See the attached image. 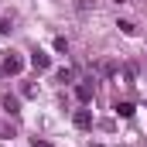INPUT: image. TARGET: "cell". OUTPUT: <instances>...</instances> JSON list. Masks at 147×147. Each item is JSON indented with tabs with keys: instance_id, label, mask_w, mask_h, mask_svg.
Listing matches in <instances>:
<instances>
[{
	"instance_id": "obj_12",
	"label": "cell",
	"mask_w": 147,
	"mask_h": 147,
	"mask_svg": "<svg viewBox=\"0 0 147 147\" xmlns=\"http://www.w3.org/2000/svg\"><path fill=\"white\" fill-rule=\"evenodd\" d=\"M7 31H10V24H7V21L0 17V34H7Z\"/></svg>"
},
{
	"instance_id": "obj_2",
	"label": "cell",
	"mask_w": 147,
	"mask_h": 147,
	"mask_svg": "<svg viewBox=\"0 0 147 147\" xmlns=\"http://www.w3.org/2000/svg\"><path fill=\"white\" fill-rule=\"evenodd\" d=\"M75 92H79V99H82V103H89V99L96 96V86H92V79H86V82H79V89H75Z\"/></svg>"
},
{
	"instance_id": "obj_3",
	"label": "cell",
	"mask_w": 147,
	"mask_h": 147,
	"mask_svg": "<svg viewBox=\"0 0 147 147\" xmlns=\"http://www.w3.org/2000/svg\"><path fill=\"white\" fill-rule=\"evenodd\" d=\"M0 106H3V113H7V116H17V113H21L17 96H3V99H0Z\"/></svg>"
},
{
	"instance_id": "obj_10",
	"label": "cell",
	"mask_w": 147,
	"mask_h": 147,
	"mask_svg": "<svg viewBox=\"0 0 147 147\" xmlns=\"http://www.w3.org/2000/svg\"><path fill=\"white\" fill-rule=\"evenodd\" d=\"M31 147H55V144H48V140H41V137H34V140H31Z\"/></svg>"
},
{
	"instance_id": "obj_6",
	"label": "cell",
	"mask_w": 147,
	"mask_h": 147,
	"mask_svg": "<svg viewBox=\"0 0 147 147\" xmlns=\"http://www.w3.org/2000/svg\"><path fill=\"white\" fill-rule=\"evenodd\" d=\"M113 110H116V116H123V120H130V116H134V103H116Z\"/></svg>"
},
{
	"instance_id": "obj_4",
	"label": "cell",
	"mask_w": 147,
	"mask_h": 147,
	"mask_svg": "<svg viewBox=\"0 0 147 147\" xmlns=\"http://www.w3.org/2000/svg\"><path fill=\"white\" fill-rule=\"evenodd\" d=\"M75 127H79V130H89V127H92V113H89V110H79V113H75Z\"/></svg>"
},
{
	"instance_id": "obj_9",
	"label": "cell",
	"mask_w": 147,
	"mask_h": 147,
	"mask_svg": "<svg viewBox=\"0 0 147 147\" xmlns=\"http://www.w3.org/2000/svg\"><path fill=\"white\" fill-rule=\"evenodd\" d=\"M72 79H75L72 69H62V72H58V82H72Z\"/></svg>"
},
{
	"instance_id": "obj_14",
	"label": "cell",
	"mask_w": 147,
	"mask_h": 147,
	"mask_svg": "<svg viewBox=\"0 0 147 147\" xmlns=\"http://www.w3.org/2000/svg\"><path fill=\"white\" fill-rule=\"evenodd\" d=\"M0 75H3V69H0Z\"/></svg>"
},
{
	"instance_id": "obj_5",
	"label": "cell",
	"mask_w": 147,
	"mask_h": 147,
	"mask_svg": "<svg viewBox=\"0 0 147 147\" xmlns=\"http://www.w3.org/2000/svg\"><path fill=\"white\" fill-rule=\"evenodd\" d=\"M31 65H34V69H48L51 62H48V55H45V51L38 48V51H31Z\"/></svg>"
},
{
	"instance_id": "obj_11",
	"label": "cell",
	"mask_w": 147,
	"mask_h": 147,
	"mask_svg": "<svg viewBox=\"0 0 147 147\" xmlns=\"http://www.w3.org/2000/svg\"><path fill=\"white\" fill-rule=\"evenodd\" d=\"M79 7H82V10H89V7H96V0H79Z\"/></svg>"
},
{
	"instance_id": "obj_7",
	"label": "cell",
	"mask_w": 147,
	"mask_h": 147,
	"mask_svg": "<svg viewBox=\"0 0 147 147\" xmlns=\"http://www.w3.org/2000/svg\"><path fill=\"white\" fill-rule=\"evenodd\" d=\"M96 72H99V75H113V72H116V62H110V58H103V62L96 65Z\"/></svg>"
},
{
	"instance_id": "obj_1",
	"label": "cell",
	"mask_w": 147,
	"mask_h": 147,
	"mask_svg": "<svg viewBox=\"0 0 147 147\" xmlns=\"http://www.w3.org/2000/svg\"><path fill=\"white\" fill-rule=\"evenodd\" d=\"M3 72H7V75H17V72H21V58H17L14 51L3 55Z\"/></svg>"
},
{
	"instance_id": "obj_8",
	"label": "cell",
	"mask_w": 147,
	"mask_h": 147,
	"mask_svg": "<svg viewBox=\"0 0 147 147\" xmlns=\"http://www.w3.org/2000/svg\"><path fill=\"white\" fill-rule=\"evenodd\" d=\"M120 31H123V34H137V24H134V21H120Z\"/></svg>"
},
{
	"instance_id": "obj_13",
	"label": "cell",
	"mask_w": 147,
	"mask_h": 147,
	"mask_svg": "<svg viewBox=\"0 0 147 147\" xmlns=\"http://www.w3.org/2000/svg\"><path fill=\"white\" fill-rule=\"evenodd\" d=\"M120 3H127V0H120Z\"/></svg>"
}]
</instances>
